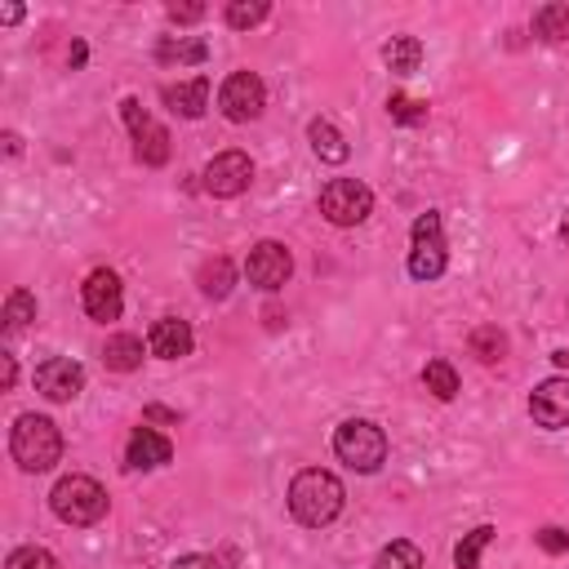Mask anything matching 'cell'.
<instances>
[{"mask_svg": "<svg viewBox=\"0 0 569 569\" xmlns=\"http://www.w3.org/2000/svg\"><path fill=\"white\" fill-rule=\"evenodd\" d=\"M533 36L547 40V44L569 40V4H542V9L533 13Z\"/></svg>", "mask_w": 569, "mask_h": 569, "instance_id": "44dd1931", "label": "cell"}, {"mask_svg": "<svg viewBox=\"0 0 569 569\" xmlns=\"http://www.w3.org/2000/svg\"><path fill=\"white\" fill-rule=\"evenodd\" d=\"M169 569H222L213 556H178Z\"/></svg>", "mask_w": 569, "mask_h": 569, "instance_id": "d6a6232c", "label": "cell"}, {"mask_svg": "<svg viewBox=\"0 0 569 569\" xmlns=\"http://www.w3.org/2000/svg\"><path fill=\"white\" fill-rule=\"evenodd\" d=\"M147 347H151V356H160V360H182V356L191 351V325L178 320V316H164V320L151 325Z\"/></svg>", "mask_w": 569, "mask_h": 569, "instance_id": "9a60e30c", "label": "cell"}, {"mask_svg": "<svg viewBox=\"0 0 569 569\" xmlns=\"http://www.w3.org/2000/svg\"><path fill=\"white\" fill-rule=\"evenodd\" d=\"M493 542V525H476L458 547H453V565L458 569H480V551Z\"/></svg>", "mask_w": 569, "mask_h": 569, "instance_id": "cb8c5ba5", "label": "cell"}, {"mask_svg": "<svg viewBox=\"0 0 569 569\" xmlns=\"http://www.w3.org/2000/svg\"><path fill=\"white\" fill-rule=\"evenodd\" d=\"M289 271H293V258H289V249H284L280 240H258V244L249 249V258H244L249 284H258V289H267V293H276V289L289 280Z\"/></svg>", "mask_w": 569, "mask_h": 569, "instance_id": "9c48e42d", "label": "cell"}, {"mask_svg": "<svg viewBox=\"0 0 569 569\" xmlns=\"http://www.w3.org/2000/svg\"><path fill=\"white\" fill-rule=\"evenodd\" d=\"M102 360H107V369H116V373L138 369V365H142V338H133V333H116V338H107Z\"/></svg>", "mask_w": 569, "mask_h": 569, "instance_id": "ac0fdd59", "label": "cell"}, {"mask_svg": "<svg viewBox=\"0 0 569 569\" xmlns=\"http://www.w3.org/2000/svg\"><path fill=\"white\" fill-rule=\"evenodd\" d=\"M18 18H22V9H18V4H4V9H0V22H18Z\"/></svg>", "mask_w": 569, "mask_h": 569, "instance_id": "d590c367", "label": "cell"}, {"mask_svg": "<svg viewBox=\"0 0 569 569\" xmlns=\"http://www.w3.org/2000/svg\"><path fill=\"white\" fill-rule=\"evenodd\" d=\"M204 40H196V36H164L160 44H156V58L160 62H204Z\"/></svg>", "mask_w": 569, "mask_h": 569, "instance_id": "7402d4cb", "label": "cell"}, {"mask_svg": "<svg viewBox=\"0 0 569 569\" xmlns=\"http://www.w3.org/2000/svg\"><path fill=\"white\" fill-rule=\"evenodd\" d=\"M307 138H311L316 156H320V160H329V164H342V160L351 156L347 138H342V133L333 129V120H325V116H316V120L307 124Z\"/></svg>", "mask_w": 569, "mask_h": 569, "instance_id": "e0dca14e", "label": "cell"}, {"mask_svg": "<svg viewBox=\"0 0 569 569\" xmlns=\"http://www.w3.org/2000/svg\"><path fill=\"white\" fill-rule=\"evenodd\" d=\"M36 387H40V396L67 405V400L80 396V387H84V369H80L76 360H67V356H53V360L36 365Z\"/></svg>", "mask_w": 569, "mask_h": 569, "instance_id": "7c38bea8", "label": "cell"}, {"mask_svg": "<svg viewBox=\"0 0 569 569\" xmlns=\"http://www.w3.org/2000/svg\"><path fill=\"white\" fill-rule=\"evenodd\" d=\"M422 387H427L436 400H453V396H458V373H453V365H449V360H427Z\"/></svg>", "mask_w": 569, "mask_h": 569, "instance_id": "603a6c76", "label": "cell"}, {"mask_svg": "<svg viewBox=\"0 0 569 569\" xmlns=\"http://www.w3.org/2000/svg\"><path fill=\"white\" fill-rule=\"evenodd\" d=\"M4 569H58V560L44 547H18V551H9Z\"/></svg>", "mask_w": 569, "mask_h": 569, "instance_id": "f546056e", "label": "cell"}, {"mask_svg": "<svg viewBox=\"0 0 569 569\" xmlns=\"http://www.w3.org/2000/svg\"><path fill=\"white\" fill-rule=\"evenodd\" d=\"M382 62H387L396 76H413L418 62H422V44H418V36H391V44L382 49Z\"/></svg>", "mask_w": 569, "mask_h": 569, "instance_id": "d6986e66", "label": "cell"}, {"mask_svg": "<svg viewBox=\"0 0 569 569\" xmlns=\"http://www.w3.org/2000/svg\"><path fill=\"white\" fill-rule=\"evenodd\" d=\"M9 453L22 471H49L62 458V431L44 413H22L9 431Z\"/></svg>", "mask_w": 569, "mask_h": 569, "instance_id": "7a4b0ae2", "label": "cell"}, {"mask_svg": "<svg viewBox=\"0 0 569 569\" xmlns=\"http://www.w3.org/2000/svg\"><path fill=\"white\" fill-rule=\"evenodd\" d=\"M373 569H422V551H418L413 542H405V538H396V542H387V547L378 551V560H373Z\"/></svg>", "mask_w": 569, "mask_h": 569, "instance_id": "d4e9b609", "label": "cell"}, {"mask_svg": "<svg viewBox=\"0 0 569 569\" xmlns=\"http://www.w3.org/2000/svg\"><path fill=\"white\" fill-rule=\"evenodd\" d=\"M31 320H36V298H31L27 289H13V293L4 298V329L18 333V329H27Z\"/></svg>", "mask_w": 569, "mask_h": 569, "instance_id": "484cf974", "label": "cell"}, {"mask_svg": "<svg viewBox=\"0 0 569 569\" xmlns=\"http://www.w3.org/2000/svg\"><path fill=\"white\" fill-rule=\"evenodd\" d=\"M560 236L569 240V209H565V222H560Z\"/></svg>", "mask_w": 569, "mask_h": 569, "instance_id": "74e56055", "label": "cell"}, {"mask_svg": "<svg viewBox=\"0 0 569 569\" xmlns=\"http://www.w3.org/2000/svg\"><path fill=\"white\" fill-rule=\"evenodd\" d=\"M449 253H445V231H440V213L427 209L413 218V244H409V276L413 280H436L445 271Z\"/></svg>", "mask_w": 569, "mask_h": 569, "instance_id": "8992f818", "label": "cell"}, {"mask_svg": "<svg viewBox=\"0 0 569 569\" xmlns=\"http://www.w3.org/2000/svg\"><path fill=\"white\" fill-rule=\"evenodd\" d=\"M387 116L396 124H422L427 120V102L422 98H409V93H391L387 98Z\"/></svg>", "mask_w": 569, "mask_h": 569, "instance_id": "4316f807", "label": "cell"}, {"mask_svg": "<svg viewBox=\"0 0 569 569\" xmlns=\"http://www.w3.org/2000/svg\"><path fill=\"white\" fill-rule=\"evenodd\" d=\"M218 107H222L227 120L249 124V120L262 116V107H267V89H262V80H258L253 71H231V76L222 80V89H218Z\"/></svg>", "mask_w": 569, "mask_h": 569, "instance_id": "ba28073f", "label": "cell"}, {"mask_svg": "<svg viewBox=\"0 0 569 569\" xmlns=\"http://www.w3.org/2000/svg\"><path fill=\"white\" fill-rule=\"evenodd\" d=\"M533 538H538V547H542V551H551V556H560V551H569V533H565V529H556V525H547V529H538Z\"/></svg>", "mask_w": 569, "mask_h": 569, "instance_id": "4dcf8cb0", "label": "cell"}, {"mask_svg": "<svg viewBox=\"0 0 569 569\" xmlns=\"http://www.w3.org/2000/svg\"><path fill=\"white\" fill-rule=\"evenodd\" d=\"M333 453L351 467V471H378L387 462V436L378 422L369 418H347L338 431H333Z\"/></svg>", "mask_w": 569, "mask_h": 569, "instance_id": "277c9868", "label": "cell"}, {"mask_svg": "<svg viewBox=\"0 0 569 569\" xmlns=\"http://www.w3.org/2000/svg\"><path fill=\"white\" fill-rule=\"evenodd\" d=\"M271 13L267 0H231L227 4V27H258Z\"/></svg>", "mask_w": 569, "mask_h": 569, "instance_id": "f1b7e54d", "label": "cell"}, {"mask_svg": "<svg viewBox=\"0 0 569 569\" xmlns=\"http://www.w3.org/2000/svg\"><path fill=\"white\" fill-rule=\"evenodd\" d=\"M160 98L169 102V111H173V116H182V120H200V116H204V107H209V80H204V76H191V80L164 84V93H160Z\"/></svg>", "mask_w": 569, "mask_h": 569, "instance_id": "2e32d148", "label": "cell"}, {"mask_svg": "<svg viewBox=\"0 0 569 569\" xmlns=\"http://www.w3.org/2000/svg\"><path fill=\"white\" fill-rule=\"evenodd\" d=\"M80 298H84V311H89V320H120V311H124V289H120V276L116 271H107V267H98V271H89V280H84V289H80Z\"/></svg>", "mask_w": 569, "mask_h": 569, "instance_id": "8fae6325", "label": "cell"}, {"mask_svg": "<svg viewBox=\"0 0 569 569\" xmlns=\"http://www.w3.org/2000/svg\"><path fill=\"white\" fill-rule=\"evenodd\" d=\"M169 458H173V445H169L160 431H151V427H138V431L129 436V445H124V462H129L133 471L164 467Z\"/></svg>", "mask_w": 569, "mask_h": 569, "instance_id": "5bb4252c", "label": "cell"}, {"mask_svg": "<svg viewBox=\"0 0 569 569\" xmlns=\"http://www.w3.org/2000/svg\"><path fill=\"white\" fill-rule=\"evenodd\" d=\"M13 378H18V369H13V356H0V382H4V387H13Z\"/></svg>", "mask_w": 569, "mask_h": 569, "instance_id": "836d02e7", "label": "cell"}, {"mask_svg": "<svg viewBox=\"0 0 569 569\" xmlns=\"http://www.w3.org/2000/svg\"><path fill=\"white\" fill-rule=\"evenodd\" d=\"M529 413H533V422L547 427V431L569 427V378H547V382H538L533 396H529Z\"/></svg>", "mask_w": 569, "mask_h": 569, "instance_id": "4fadbf2b", "label": "cell"}, {"mask_svg": "<svg viewBox=\"0 0 569 569\" xmlns=\"http://www.w3.org/2000/svg\"><path fill=\"white\" fill-rule=\"evenodd\" d=\"M249 182H253V164H249L244 151H222V156H213V160L204 164V191L218 196V200L240 196Z\"/></svg>", "mask_w": 569, "mask_h": 569, "instance_id": "30bf717a", "label": "cell"}, {"mask_svg": "<svg viewBox=\"0 0 569 569\" xmlns=\"http://www.w3.org/2000/svg\"><path fill=\"white\" fill-rule=\"evenodd\" d=\"M49 507L62 525L84 529V525H98L107 516V489L93 476H62L49 493Z\"/></svg>", "mask_w": 569, "mask_h": 569, "instance_id": "3957f363", "label": "cell"}, {"mask_svg": "<svg viewBox=\"0 0 569 569\" xmlns=\"http://www.w3.org/2000/svg\"><path fill=\"white\" fill-rule=\"evenodd\" d=\"M342 498H347V493H342V480H338L333 471H320V467L298 471L293 485H289V511H293V520L307 525V529L329 525V520L342 511Z\"/></svg>", "mask_w": 569, "mask_h": 569, "instance_id": "6da1fadb", "label": "cell"}, {"mask_svg": "<svg viewBox=\"0 0 569 569\" xmlns=\"http://www.w3.org/2000/svg\"><path fill=\"white\" fill-rule=\"evenodd\" d=\"M320 213L333 227H356V222H365L373 213V191L360 178H333L320 191Z\"/></svg>", "mask_w": 569, "mask_h": 569, "instance_id": "5b68a950", "label": "cell"}, {"mask_svg": "<svg viewBox=\"0 0 569 569\" xmlns=\"http://www.w3.org/2000/svg\"><path fill=\"white\" fill-rule=\"evenodd\" d=\"M231 284H236V267H231V258H209L204 267H200V293L204 298H227L231 293Z\"/></svg>", "mask_w": 569, "mask_h": 569, "instance_id": "ffe728a7", "label": "cell"}, {"mask_svg": "<svg viewBox=\"0 0 569 569\" xmlns=\"http://www.w3.org/2000/svg\"><path fill=\"white\" fill-rule=\"evenodd\" d=\"M147 418H160V422H178V413H169V409H160V405H151V409H147Z\"/></svg>", "mask_w": 569, "mask_h": 569, "instance_id": "e575fe53", "label": "cell"}, {"mask_svg": "<svg viewBox=\"0 0 569 569\" xmlns=\"http://www.w3.org/2000/svg\"><path fill=\"white\" fill-rule=\"evenodd\" d=\"M471 351H476L485 365H493V360H502V351H507V338H502L493 325H480V329H471Z\"/></svg>", "mask_w": 569, "mask_h": 569, "instance_id": "83f0119b", "label": "cell"}, {"mask_svg": "<svg viewBox=\"0 0 569 569\" xmlns=\"http://www.w3.org/2000/svg\"><path fill=\"white\" fill-rule=\"evenodd\" d=\"M67 58H71V67H80V62H84V44H71V53H67Z\"/></svg>", "mask_w": 569, "mask_h": 569, "instance_id": "8d00e7d4", "label": "cell"}, {"mask_svg": "<svg viewBox=\"0 0 569 569\" xmlns=\"http://www.w3.org/2000/svg\"><path fill=\"white\" fill-rule=\"evenodd\" d=\"M169 18L173 22H200L204 18V4H169Z\"/></svg>", "mask_w": 569, "mask_h": 569, "instance_id": "1f68e13d", "label": "cell"}, {"mask_svg": "<svg viewBox=\"0 0 569 569\" xmlns=\"http://www.w3.org/2000/svg\"><path fill=\"white\" fill-rule=\"evenodd\" d=\"M120 116H124V124H129V133H133V156H138L142 164H151V169L164 164V160H169V129H164L160 120H151L138 98H124V102H120Z\"/></svg>", "mask_w": 569, "mask_h": 569, "instance_id": "52a82bcc", "label": "cell"}]
</instances>
